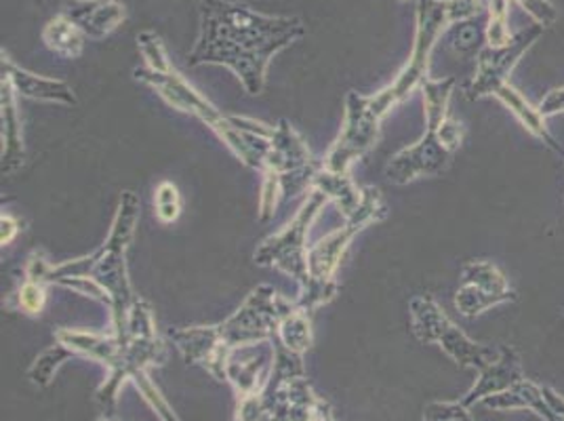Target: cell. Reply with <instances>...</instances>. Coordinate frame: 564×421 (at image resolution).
<instances>
[{
  "label": "cell",
  "instance_id": "obj_27",
  "mask_svg": "<svg viewBox=\"0 0 564 421\" xmlns=\"http://www.w3.org/2000/svg\"><path fill=\"white\" fill-rule=\"evenodd\" d=\"M47 287L45 282L24 279L20 293H18V305L28 316H41L45 304H47Z\"/></svg>",
  "mask_w": 564,
  "mask_h": 421
},
{
  "label": "cell",
  "instance_id": "obj_4",
  "mask_svg": "<svg viewBox=\"0 0 564 421\" xmlns=\"http://www.w3.org/2000/svg\"><path fill=\"white\" fill-rule=\"evenodd\" d=\"M138 47L145 66L133 72L135 80L150 87L173 110L205 122L240 163L261 173L270 152L274 125L261 122L256 118L221 115L212 101L198 89H194L182 76V72L171 64L163 39L154 30L141 32L138 36Z\"/></svg>",
  "mask_w": 564,
  "mask_h": 421
},
{
  "label": "cell",
  "instance_id": "obj_18",
  "mask_svg": "<svg viewBox=\"0 0 564 421\" xmlns=\"http://www.w3.org/2000/svg\"><path fill=\"white\" fill-rule=\"evenodd\" d=\"M520 379H524L520 354H518L517 348L501 344L499 360L485 374H478V381L474 384L470 392L462 398V402L466 407H471V404H476V402H480L487 397H494V395H499V392L512 388Z\"/></svg>",
  "mask_w": 564,
  "mask_h": 421
},
{
  "label": "cell",
  "instance_id": "obj_6",
  "mask_svg": "<svg viewBox=\"0 0 564 421\" xmlns=\"http://www.w3.org/2000/svg\"><path fill=\"white\" fill-rule=\"evenodd\" d=\"M455 89V78H427L422 85L425 136L417 143L402 148L386 164V177L406 186L422 177L443 175L451 166L453 154L462 148L464 125L448 117V101Z\"/></svg>",
  "mask_w": 564,
  "mask_h": 421
},
{
  "label": "cell",
  "instance_id": "obj_30",
  "mask_svg": "<svg viewBox=\"0 0 564 421\" xmlns=\"http://www.w3.org/2000/svg\"><path fill=\"white\" fill-rule=\"evenodd\" d=\"M514 2L524 13H529L535 20V24L543 25V28H550L558 20V9L550 0H514Z\"/></svg>",
  "mask_w": 564,
  "mask_h": 421
},
{
  "label": "cell",
  "instance_id": "obj_20",
  "mask_svg": "<svg viewBox=\"0 0 564 421\" xmlns=\"http://www.w3.org/2000/svg\"><path fill=\"white\" fill-rule=\"evenodd\" d=\"M312 187L321 190L329 198V203H335L337 209L341 210L344 219L356 215L365 203V187L356 186L350 175L330 173L323 164L312 177Z\"/></svg>",
  "mask_w": 564,
  "mask_h": 421
},
{
  "label": "cell",
  "instance_id": "obj_19",
  "mask_svg": "<svg viewBox=\"0 0 564 421\" xmlns=\"http://www.w3.org/2000/svg\"><path fill=\"white\" fill-rule=\"evenodd\" d=\"M482 407L487 409H494V411H520V409H529L533 411L538 418L543 421H564L554 409L552 404L547 402L545 392H543V386L531 381V379H520L518 384H514L512 388L494 395V397H487L485 400H480Z\"/></svg>",
  "mask_w": 564,
  "mask_h": 421
},
{
  "label": "cell",
  "instance_id": "obj_11",
  "mask_svg": "<svg viewBox=\"0 0 564 421\" xmlns=\"http://www.w3.org/2000/svg\"><path fill=\"white\" fill-rule=\"evenodd\" d=\"M543 25L535 24L524 28L512 36V41L503 47H487L478 51L476 57V74L470 83L464 87V94L468 99H482L494 97L497 87L510 80V72L514 71L518 60L533 47V43L543 34Z\"/></svg>",
  "mask_w": 564,
  "mask_h": 421
},
{
  "label": "cell",
  "instance_id": "obj_21",
  "mask_svg": "<svg viewBox=\"0 0 564 421\" xmlns=\"http://www.w3.org/2000/svg\"><path fill=\"white\" fill-rule=\"evenodd\" d=\"M85 32L78 25L70 22L64 13H59L57 18L48 20L45 30H43V43L48 51H53L59 57L66 60H76L83 55L85 48Z\"/></svg>",
  "mask_w": 564,
  "mask_h": 421
},
{
  "label": "cell",
  "instance_id": "obj_8",
  "mask_svg": "<svg viewBox=\"0 0 564 421\" xmlns=\"http://www.w3.org/2000/svg\"><path fill=\"white\" fill-rule=\"evenodd\" d=\"M327 203H329V198L321 190L310 187L306 201L295 213V217L276 235L263 238L253 253L258 266L276 268L284 277L295 281L297 284L295 305L306 310L310 314L314 310H318L321 305L329 304L339 291L337 281H314L310 274V261H307L310 228L316 222V217L321 215V210L325 209Z\"/></svg>",
  "mask_w": 564,
  "mask_h": 421
},
{
  "label": "cell",
  "instance_id": "obj_26",
  "mask_svg": "<svg viewBox=\"0 0 564 421\" xmlns=\"http://www.w3.org/2000/svg\"><path fill=\"white\" fill-rule=\"evenodd\" d=\"M154 215L161 224H173L182 215L180 190L171 182H161L154 190Z\"/></svg>",
  "mask_w": 564,
  "mask_h": 421
},
{
  "label": "cell",
  "instance_id": "obj_7",
  "mask_svg": "<svg viewBox=\"0 0 564 421\" xmlns=\"http://www.w3.org/2000/svg\"><path fill=\"white\" fill-rule=\"evenodd\" d=\"M274 365L268 384L240 398L235 421H333L329 402L307 381L304 354L284 348L274 337Z\"/></svg>",
  "mask_w": 564,
  "mask_h": 421
},
{
  "label": "cell",
  "instance_id": "obj_2",
  "mask_svg": "<svg viewBox=\"0 0 564 421\" xmlns=\"http://www.w3.org/2000/svg\"><path fill=\"white\" fill-rule=\"evenodd\" d=\"M306 34L291 15H263L232 0H200V32L189 51L192 66H224L242 89L261 95L270 62Z\"/></svg>",
  "mask_w": 564,
  "mask_h": 421
},
{
  "label": "cell",
  "instance_id": "obj_28",
  "mask_svg": "<svg viewBox=\"0 0 564 421\" xmlns=\"http://www.w3.org/2000/svg\"><path fill=\"white\" fill-rule=\"evenodd\" d=\"M423 421H471L470 407L462 400H436L425 407Z\"/></svg>",
  "mask_w": 564,
  "mask_h": 421
},
{
  "label": "cell",
  "instance_id": "obj_5",
  "mask_svg": "<svg viewBox=\"0 0 564 421\" xmlns=\"http://www.w3.org/2000/svg\"><path fill=\"white\" fill-rule=\"evenodd\" d=\"M293 307L295 300H286L272 284H259L226 321L203 327L171 328L169 339L188 365H198L217 381H224L230 354L272 342Z\"/></svg>",
  "mask_w": 564,
  "mask_h": 421
},
{
  "label": "cell",
  "instance_id": "obj_35",
  "mask_svg": "<svg viewBox=\"0 0 564 421\" xmlns=\"http://www.w3.org/2000/svg\"><path fill=\"white\" fill-rule=\"evenodd\" d=\"M563 316H564V310H563Z\"/></svg>",
  "mask_w": 564,
  "mask_h": 421
},
{
  "label": "cell",
  "instance_id": "obj_34",
  "mask_svg": "<svg viewBox=\"0 0 564 421\" xmlns=\"http://www.w3.org/2000/svg\"><path fill=\"white\" fill-rule=\"evenodd\" d=\"M97 421H112V420H110V418H99V420H97Z\"/></svg>",
  "mask_w": 564,
  "mask_h": 421
},
{
  "label": "cell",
  "instance_id": "obj_33",
  "mask_svg": "<svg viewBox=\"0 0 564 421\" xmlns=\"http://www.w3.org/2000/svg\"><path fill=\"white\" fill-rule=\"evenodd\" d=\"M543 392H545V398H547V402L552 404V409L561 415L564 420V397L563 395H558L556 390H552V388H547V386H543Z\"/></svg>",
  "mask_w": 564,
  "mask_h": 421
},
{
  "label": "cell",
  "instance_id": "obj_12",
  "mask_svg": "<svg viewBox=\"0 0 564 421\" xmlns=\"http://www.w3.org/2000/svg\"><path fill=\"white\" fill-rule=\"evenodd\" d=\"M517 291L494 261H468L462 268V284L455 291V307L462 316L476 319L494 305L517 302Z\"/></svg>",
  "mask_w": 564,
  "mask_h": 421
},
{
  "label": "cell",
  "instance_id": "obj_16",
  "mask_svg": "<svg viewBox=\"0 0 564 421\" xmlns=\"http://www.w3.org/2000/svg\"><path fill=\"white\" fill-rule=\"evenodd\" d=\"M2 78L11 83L15 94L34 101H47V104H62V106H76L78 99L66 80L39 76L34 72L20 68L4 51H2Z\"/></svg>",
  "mask_w": 564,
  "mask_h": 421
},
{
  "label": "cell",
  "instance_id": "obj_23",
  "mask_svg": "<svg viewBox=\"0 0 564 421\" xmlns=\"http://www.w3.org/2000/svg\"><path fill=\"white\" fill-rule=\"evenodd\" d=\"M74 354H72L68 348H64V346H53V348H48V350L43 352L34 363H32V367L28 369V379L34 384V386H39V388H47L51 386V381L55 379V375L59 371V367L72 358Z\"/></svg>",
  "mask_w": 564,
  "mask_h": 421
},
{
  "label": "cell",
  "instance_id": "obj_1",
  "mask_svg": "<svg viewBox=\"0 0 564 421\" xmlns=\"http://www.w3.org/2000/svg\"><path fill=\"white\" fill-rule=\"evenodd\" d=\"M415 43L409 62L390 85L373 95L350 91L346 97V117L341 131L333 141L323 166L330 173L350 175L354 163L362 161L379 140L381 122L409 99L430 78L432 51L451 25L468 22L478 15L480 0H417L415 4Z\"/></svg>",
  "mask_w": 564,
  "mask_h": 421
},
{
  "label": "cell",
  "instance_id": "obj_22",
  "mask_svg": "<svg viewBox=\"0 0 564 421\" xmlns=\"http://www.w3.org/2000/svg\"><path fill=\"white\" fill-rule=\"evenodd\" d=\"M276 339L281 342L284 348L297 354H306L312 344H314V333H312V319L310 312L302 307H293V312L284 319L276 333Z\"/></svg>",
  "mask_w": 564,
  "mask_h": 421
},
{
  "label": "cell",
  "instance_id": "obj_15",
  "mask_svg": "<svg viewBox=\"0 0 564 421\" xmlns=\"http://www.w3.org/2000/svg\"><path fill=\"white\" fill-rule=\"evenodd\" d=\"M0 122H2V177L15 175L25 163L24 125L18 94L7 78L0 80Z\"/></svg>",
  "mask_w": 564,
  "mask_h": 421
},
{
  "label": "cell",
  "instance_id": "obj_31",
  "mask_svg": "<svg viewBox=\"0 0 564 421\" xmlns=\"http://www.w3.org/2000/svg\"><path fill=\"white\" fill-rule=\"evenodd\" d=\"M0 228H2V233H0L2 247H9V245L18 238V235L24 230V228H22V222L15 219V217L9 215V213H2V217H0Z\"/></svg>",
  "mask_w": 564,
  "mask_h": 421
},
{
  "label": "cell",
  "instance_id": "obj_13",
  "mask_svg": "<svg viewBox=\"0 0 564 421\" xmlns=\"http://www.w3.org/2000/svg\"><path fill=\"white\" fill-rule=\"evenodd\" d=\"M272 365H274V344L272 342L240 348L230 354V358L226 363V371H224V381L235 388L238 400L251 397L268 384L270 374H272Z\"/></svg>",
  "mask_w": 564,
  "mask_h": 421
},
{
  "label": "cell",
  "instance_id": "obj_25",
  "mask_svg": "<svg viewBox=\"0 0 564 421\" xmlns=\"http://www.w3.org/2000/svg\"><path fill=\"white\" fill-rule=\"evenodd\" d=\"M131 384L140 390L141 397L148 402V407L156 413V418L161 421H182L175 411L169 407L165 397L161 395V390L154 386V381L150 379L148 371H138V374L131 377Z\"/></svg>",
  "mask_w": 564,
  "mask_h": 421
},
{
  "label": "cell",
  "instance_id": "obj_10",
  "mask_svg": "<svg viewBox=\"0 0 564 421\" xmlns=\"http://www.w3.org/2000/svg\"><path fill=\"white\" fill-rule=\"evenodd\" d=\"M388 205L376 186H365V203L360 210L348 217L341 228L321 238L316 245L310 247L307 261H310V274L314 281L333 282L337 277V270L341 266V259L346 256L350 242L367 228L376 226L388 217Z\"/></svg>",
  "mask_w": 564,
  "mask_h": 421
},
{
  "label": "cell",
  "instance_id": "obj_24",
  "mask_svg": "<svg viewBox=\"0 0 564 421\" xmlns=\"http://www.w3.org/2000/svg\"><path fill=\"white\" fill-rule=\"evenodd\" d=\"M510 0H487L489 9V24L485 28V36L489 47H503L512 41L510 28H508V9Z\"/></svg>",
  "mask_w": 564,
  "mask_h": 421
},
{
  "label": "cell",
  "instance_id": "obj_14",
  "mask_svg": "<svg viewBox=\"0 0 564 421\" xmlns=\"http://www.w3.org/2000/svg\"><path fill=\"white\" fill-rule=\"evenodd\" d=\"M55 342L74 354L99 363L108 377L118 374L124 358V339L112 333H97V331H83V328H59L55 331Z\"/></svg>",
  "mask_w": 564,
  "mask_h": 421
},
{
  "label": "cell",
  "instance_id": "obj_32",
  "mask_svg": "<svg viewBox=\"0 0 564 421\" xmlns=\"http://www.w3.org/2000/svg\"><path fill=\"white\" fill-rule=\"evenodd\" d=\"M538 108H540V112L543 117H552V115H561V112H564V87L554 89V91H550V94L545 95V97L541 99V104Z\"/></svg>",
  "mask_w": 564,
  "mask_h": 421
},
{
  "label": "cell",
  "instance_id": "obj_3",
  "mask_svg": "<svg viewBox=\"0 0 564 421\" xmlns=\"http://www.w3.org/2000/svg\"><path fill=\"white\" fill-rule=\"evenodd\" d=\"M140 219V196L131 190L122 192L117 215L112 219L106 242L91 256L51 263L45 253L36 251L25 263V279L66 287L74 293L110 307L112 331L120 333L127 325L131 307L140 300L129 281L127 251L135 236Z\"/></svg>",
  "mask_w": 564,
  "mask_h": 421
},
{
  "label": "cell",
  "instance_id": "obj_29",
  "mask_svg": "<svg viewBox=\"0 0 564 421\" xmlns=\"http://www.w3.org/2000/svg\"><path fill=\"white\" fill-rule=\"evenodd\" d=\"M470 22V20H468ZM468 22H459V24L451 25V45L457 53H471L480 45V30L468 24Z\"/></svg>",
  "mask_w": 564,
  "mask_h": 421
},
{
  "label": "cell",
  "instance_id": "obj_9",
  "mask_svg": "<svg viewBox=\"0 0 564 421\" xmlns=\"http://www.w3.org/2000/svg\"><path fill=\"white\" fill-rule=\"evenodd\" d=\"M409 316L413 335L422 344H436L462 369L485 374L501 356V344H476L430 295L413 298L409 304Z\"/></svg>",
  "mask_w": 564,
  "mask_h": 421
},
{
  "label": "cell",
  "instance_id": "obj_17",
  "mask_svg": "<svg viewBox=\"0 0 564 421\" xmlns=\"http://www.w3.org/2000/svg\"><path fill=\"white\" fill-rule=\"evenodd\" d=\"M62 13L91 41L106 39L127 20V9L118 0H68Z\"/></svg>",
  "mask_w": 564,
  "mask_h": 421
}]
</instances>
